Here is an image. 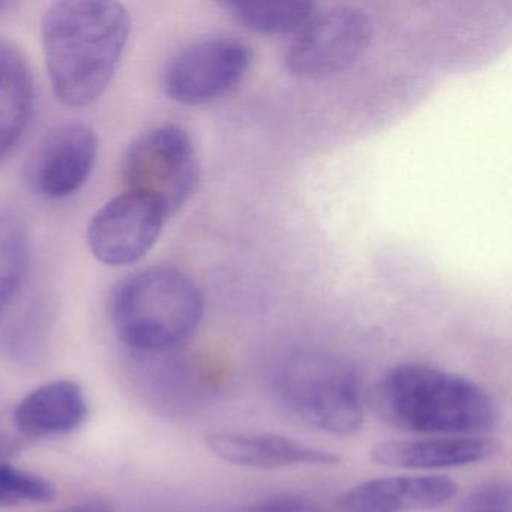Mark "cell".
Wrapping results in <instances>:
<instances>
[{
	"mask_svg": "<svg viewBox=\"0 0 512 512\" xmlns=\"http://www.w3.org/2000/svg\"><path fill=\"white\" fill-rule=\"evenodd\" d=\"M131 17L118 2H56L41 20V44L56 98L91 106L112 82L127 47Z\"/></svg>",
	"mask_w": 512,
	"mask_h": 512,
	"instance_id": "6da1fadb",
	"label": "cell"
},
{
	"mask_svg": "<svg viewBox=\"0 0 512 512\" xmlns=\"http://www.w3.org/2000/svg\"><path fill=\"white\" fill-rule=\"evenodd\" d=\"M371 401L383 422L407 433L479 436L497 421L496 404L482 386L427 364L391 368Z\"/></svg>",
	"mask_w": 512,
	"mask_h": 512,
	"instance_id": "7a4b0ae2",
	"label": "cell"
},
{
	"mask_svg": "<svg viewBox=\"0 0 512 512\" xmlns=\"http://www.w3.org/2000/svg\"><path fill=\"white\" fill-rule=\"evenodd\" d=\"M205 301L178 269L155 266L131 275L112 298V322L122 343L146 355L169 352L202 322Z\"/></svg>",
	"mask_w": 512,
	"mask_h": 512,
	"instance_id": "3957f363",
	"label": "cell"
},
{
	"mask_svg": "<svg viewBox=\"0 0 512 512\" xmlns=\"http://www.w3.org/2000/svg\"><path fill=\"white\" fill-rule=\"evenodd\" d=\"M272 385L284 409L316 430L338 437L362 430L361 380L344 359L329 353H295L278 365Z\"/></svg>",
	"mask_w": 512,
	"mask_h": 512,
	"instance_id": "277c9868",
	"label": "cell"
},
{
	"mask_svg": "<svg viewBox=\"0 0 512 512\" xmlns=\"http://www.w3.org/2000/svg\"><path fill=\"white\" fill-rule=\"evenodd\" d=\"M199 178L193 143L176 125H161L140 134L122 161V179L128 193L145 197L167 218L191 199Z\"/></svg>",
	"mask_w": 512,
	"mask_h": 512,
	"instance_id": "5b68a950",
	"label": "cell"
},
{
	"mask_svg": "<svg viewBox=\"0 0 512 512\" xmlns=\"http://www.w3.org/2000/svg\"><path fill=\"white\" fill-rule=\"evenodd\" d=\"M370 17L355 7H337L314 14L293 38L287 70L299 79L317 80L352 67L370 46Z\"/></svg>",
	"mask_w": 512,
	"mask_h": 512,
	"instance_id": "8992f818",
	"label": "cell"
},
{
	"mask_svg": "<svg viewBox=\"0 0 512 512\" xmlns=\"http://www.w3.org/2000/svg\"><path fill=\"white\" fill-rule=\"evenodd\" d=\"M250 61L248 47L230 38L191 44L167 68V97L184 106L214 103L241 83Z\"/></svg>",
	"mask_w": 512,
	"mask_h": 512,
	"instance_id": "52a82bcc",
	"label": "cell"
},
{
	"mask_svg": "<svg viewBox=\"0 0 512 512\" xmlns=\"http://www.w3.org/2000/svg\"><path fill=\"white\" fill-rule=\"evenodd\" d=\"M166 221L157 205L125 191L92 218L86 235L89 250L107 266L139 262L160 238Z\"/></svg>",
	"mask_w": 512,
	"mask_h": 512,
	"instance_id": "ba28073f",
	"label": "cell"
},
{
	"mask_svg": "<svg viewBox=\"0 0 512 512\" xmlns=\"http://www.w3.org/2000/svg\"><path fill=\"white\" fill-rule=\"evenodd\" d=\"M97 157L98 139L91 127L79 122L61 125L47 134L31 155L26 179L43 199H68L85 187Z\"/></svg>",
	"mask_w": 512,
	"mask_h": 512,
	"instance_id": "9c48e42d",
	"label": "cell"
},
{
	"mask_svg": "<svg viewBox=\"0 0 512 512\" xmlns=\"http://www.w3.org/2000/svg\"><path fill=\"white\" fill-rule=\"evenodd\" d=\"M206 445L221 460L250 469L277 470L340 463V457L334 452L277 434L215 431L206 436Z\"/></svg>",
	"mask_w": 512,
	"mask_h": 512,
	"instance_id": "30bf717a",
	"label": "cell"
},
{
	"mask_svg": "<svg viewBox=\"0 0 512 512\" xmlns=\"http://www.w3.org/2000/svg\"><path fill=\"white\" fill-rule=\"evenodd\" d=\"M457 493V482L445 476H386L350 488L340 506L344 512L427 511L446 505Z\"/></svg>",
	"mask_w": 512,
	"mask_h": 512,
	"instance_id": "8fae6325",
	"label": "cell"
},
{
	"mask_svg": "<svg viewBox=\"0 0 512 512\" xmlns=\"http://www.w3.org/2000/svg\"><path fill=\"white\" fill-rule=\"evenodd\" d=\"M494 449L485 437L442 436L377 443L371 449L370 458L379 466L391 469H449L487 460Z\"/></svg>",
	"mask_w": 512,
	"mask_h": 512,
	"instance_id": "7c38bea8",
	"label": "cell"
},
{
	"mask_svg": "<svg viewBox=\"0 0 512 512\" xmlns=\"http://www.w3.org/2000/svg\"><path fill=\"white\" fill-rule=\"evenodd\" d=\"M86 416L82 388L71 380H55L29 392L14 409L13 422L25 439H43L73 433Z\"/></svg>",
	"mask_w": 512,
	"mask_h": 512,
	"instance_id": "4fadbf2b",
	"label": "cell"
},
{
	"mask_svg": "<svg viewBox=\"0 0 512 512\" xmlns=\"http://www.w3.org/2000/svg\"><path fill=\"white\" fill-rule=\"evenodd\" d=\"M34 80L20 53L0 43V158L19 143L34 113Z\"/></svg>",
	"mask_w": 512,
	"mask_h": 512,
	"instance_id": "5bb4252c",
	"label": "cell"
},
{
	"mask_svg": "<svg viewBox=\"0 0 512 512\" xmlns=\"http://www.w3.org/2000/svg\"><path fill=\"white\" fill-rule=\"evenodd\" d=\"M226 8L250 31L286 35L296 34L314 16L316 5L307 0H242Z\"/></svg>",
	"mask_w": 512,
	"mask_h": 512,
	"instance_id": "9a60e30c",
	"label": "cell"
},
{
	"mask_svg": "<svg viewBox=\"0 0 512 512\" xmlns=\"http://www.w3.org/2000/svg\"><path fill=\"white\" fill-rule=\"evenodd\" d=\"M29 257L28 229L13 211H0V314L16 296Z\"/></svg>",
	"mask_w": 512,
	"mask_h": 512,
	"instance_id": "2e32d148",
	"label": "cell"
},
{
	"mask_svg": "<svg viewBox=\"0 0 512 512\" xmlns=\"http://www.w3.org/2000/svg\"><path fill=\"white\" fill-rule=\"evenodd\" d=\"M56 494L49 479L0 460V509L43 505L55 500Z\"/></svg>",
	"mask_w": 512,
	"mask_h": 512,
	"instance_id": "e0dca14e",
	"label": "cell"
},
{
	"mask_svg": "<svg viewBox=\"0 0 512 512\" xmlns=\"http://www.w3.org/2000/svg\"><path fill=\"white\" fill-rule=\"evenodd\" d=\"M251 512H323L316 503L304 497L286 496L269 500Z\"/></svg>",
	"mask_w": 512,
	"mask_h": 512,
	"instance_id": "ac0fdd59",
	"label": "cell"
},
{
	"mask_svg": "<svg viewBox=\"0 0 512 512\" xmlns=\"http://www.w3.org/2000/svg\"><path fill=\"white\" fill-rule=\"evenodd\" d=\"M61 512H110L109 509L101 508V506H79V508L65 509Z\"/></svg>",
	"mask_w": 512,
	"mask_h": 512,
	"instance_id": "d6986e66",
	"label": "cell"
},
{
	"mask_svg": "<svg viewBox=\"0 0 512 512\" xmlns=\"http://www.w3.org/2000/svg\"><path fill=\"white\" fill-rule=\"evenodd\" d=\"M466 512H511V509H497V508H472L464 509Z\"/></svg>",
	"mask_w": 512,
	"mask_h": 512,
	"instance_id": "ffe728a7",
	"label": "cell"
},
{
	"mask_svg": "<svg viewBox=\"0 0 512 512\" xmlns=\"http://www.w3.org/2000/svg\"><path fill=\"white\" fill-rule=\"evenodd\" d=\"M8 4H5V2H0V11L4 10L5 7H7Z\"/></svg>",
	"mask_w": 512,
	"mask_h": 512,
	"instance_id": "44dd1931",
	"label": "cell"
}]
</instances>
